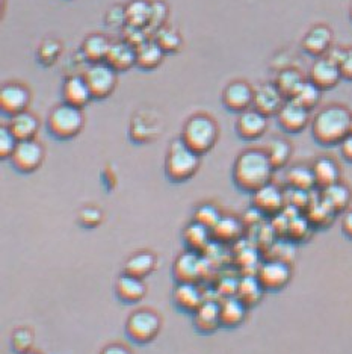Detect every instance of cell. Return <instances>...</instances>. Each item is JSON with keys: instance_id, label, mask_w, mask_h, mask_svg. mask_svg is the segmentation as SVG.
I'll use <instances>...</instances> for the list:
<instances>
[{"instance_id": "obj_1", "label": "cell", "mask_w": 352, "mask_h": 354, "mask_svg": "<svg viewBox=\"0 0 352 354\" xmlns=\"http://www.w3.org/2000/svg\"><path fill=\"white\" fill-rule=\"evenodd\" d=\"M274 167L266 155V150L248 149L235 160L233 180L236 187L244 192H255L271 183Z\"/></svg>"}, {"instance_id": "obj_2", "label": "cell", "mask_w": 352, "mask_h": 354, "mask_svg": "<svg viewBox=\"0 0 352 354\" xmlns=\"http://www.w3.org/2000/svg\"><path fill=\"white\" fill-rule=\"evenodd\" d=\"M352 114L340 104H330L321 109L311 122V135L325 147L339 146L351 131Z\"/></svg>"}, {"instance_id": "obj_3", "label": "cell", "mask_w": 352, "mask_h": 354, "mask_svg": "<svg viewBox=\"0 0 352 354\" xmlns=\"http://www.w3.org/2000/svg\"><path fill=\"white\" fill-rule=\"evenodd\" d=\"M218 123L209 115L197 114L192 115L183 126L180 138L190 150L202 156L213 149L218 141Z\"/></svg>"}, {"instance_id": "obj_4", "label": "cell", "mask_w": 352, "mask_h": 354, "mask_svg": "<svg viewBox=\"0 0 352 354\" xmlns=\"http://www.w3.org/2000/svg\"><path fill=\"white\" fill-rule=\"evenodd\" d=\"M199 168V155L190 150L182 138L171 141L165 158V174L174 183L189 180Z\"/></svg>"}, {"instance_id": "obj_5", "label": "cell", "mask_w": 352, "mask_h": 354, "mask_svg": "<svg viewBox=\"0 0 352 354\" xmlns=\"http://www.w3.org/2000/svg\"><path fill=\"white\" fill-rule=\"evenodd\" d=\"M162 328V317L150 308L133 310L126 321L124 332L127 339L136 345H147L153 342Z\"/></svg>"}, {"instance_id": "obj_6", "label": "cell", "mask_w": 352, "mask_h": 354, "mask_svg": "<svg viewBox=\"0 0 352 354\" xmlns=\"http://www.w3.org/2000/svg\"><path fill=\"white\" fill-rule=\"evenodd\" d=\"M85 117L82 109L62 103L50 111L47 117V131L56 140L67 141L82 132Z\"/></svg>"}, {"instance_id": "obj_7", "label": "cell", "mask_w": 352, "mask_h": 354, "mask_svg": "<svg viewBox=\"0 0 352 354\" xmlns=\"http://www.w3.org/2000/svg\"><path fill=\"white\" fill-rule=\"evenodd\" d=\"M94 99H106L117 86V71L106 62L91 64L84 75Z\"/></svg>"}, {"instance_id": "obj_8", "label": "cell", "mask_w": 352, "mask_h": 354, "mask_svg": "<svg viewBox=\"0 0 352 354\" xmlns=\"http://www.w3.org/2000/svg\"><path fill=\"white\" fill-rule=\"evenodd\" d=\"M255 276L265 291H282L292 279V267L283 259H269L260 265Z\"/></svg>"}, {"instance_id": "obj_9", "label": "cell", "mask_w": 352, "mask_h": 354, "mask_svg": "<svg viewBox=\"0 0 352 354\" xmlns=\"http://www.w3.org/2000/svg\"><path fill=\"white\" fill-rule=\"evenodd\" d=\"M44 155V147L37 140L19 141L10 160L19 173L29 174L37 171L41 167Z\"/></svg>"}, {"instance_id": "obj_10", "label": "cell", "mask_w": 352, "mask_h": 354, "mask_svg": "<svg viewBox=\"0 0 352 354\" xmlns=\"http://www.w3.org/2000/svg\"><path fill=\"white\" fill-rule=\"evenodd\" d=\"M206 261L195 252H185L175 259L173 274L177 283H199L204 277Z\"/></svg>"}, {"instance_id": "obj_11", "label": "cell", "mask_w": 352, "mask_h": 354, "mask_svg": "<svg viewBox=\"0 0 352 354\" xmlns=\"http://www.w3.org/2000/svg\"><path fill=\"white\" fill-rule=\"evenodd\" d=\"M342 79L339 64H335L333 59L324 56V58L316 59L311 64L309 71V80L316 85L321 91L333 90L339 85Z\"/></svg>"}, {"instance_id": "obj_12", "label": "cell", "mask_w": 352, "mask_h": 354, "mask_svg": "<svg viewBox=\"0 0 352 354\" xmlns=\"http://www.w3.org/2000/svg\"><path fill=\"white\" fill-rule=\"evenodd\" d=\"M253 207L265 216H275L284 211L286 196L277 185L268 183L253 192Z\"/></svg>"}, {"instance_id": "obj_13", "label": "cell", "mask_w": 352, "mask_h": 354, "mask_svg": "<svg viewBox=\"0 0 352 354\" xmlns=\"http://www.w3.org/2000/svg\"><path fill=\"white\" fill-rule=\"evenodd\" d=\"M277 122L283 131L300 133L310 123V111L302 108L295 100H286L277 114Z\"/></svg>"}, {"instance_id": "obj_14", "label": "cell", "mask_w": 352, "mask_h": 354, "mask_svg": "<svg viewBox=\"0 0 352 354\" xmlns=\"http://www.w3.org/2000/svg\"><path fill=\"white\" fill-rule=\"evenodd\" d=\"M30 103V91L21 84H6L0 90V108L6 115L14 117L25 112Z\"/></svg>"}, {"instance_id": "obj_15", "label": "cell", "mask_w": 352, "mask_h": 354, "mask_svg": "<svg viewBox=\"0 0 352 354\" xmlns=\"http://www.w3.org/2000/svg\"><path fill=\"white\" fill-rule=\"evenodd\" d=\"M254 100V90L244 80H235L228 84L222 91V103L231 112H241L250 109Z\"/></svg>"}, {"instance_id": "obj_16", "label": "cell", "mask_w": 352, "mask_h": 354, "mask_svg": "<svg viewBox=\"0 0 352 354\" xmlns=\"http://www.w3.org/2000/svg\"><path fill=\"white\" fill-rule=\"evenodd\" d=\"M268 129V117L257 109L250 108L241 112L236 122V132L245 141L259 140Z\"/></svg>"}, {"instance_id": "obj_17", "label": "cell", "mask_w": 352, "mask_h": 354, "mask_svg": "<svg viewBox=\"0 0 352 354\" xmlns=\"http://www.w3.org/2000/svg\"><path fill=\"white\" fill-rule=\"evenodd\" d=\"M192 326L199 335H212L221 326L219 301L206 300L199 308L192 313Z\"/></svg>"}, {"instance_id": "obj_18", "label": "cell", "mask_w": 352, "mask_h": 354, "mask_svg": "<svg viewBox=\"0 0 352 354\" xmlns=\"http://www.w3.org/2000/svg\"><path fill=\"white\" fill-rule=\"evenodd\" d=\"M284 102L286 99L283 97V94L280 93L275 84H262L254 90L253 106L266 117L277 115Z\"/></svg>"}, {"instance_id": "obj_19", "label": "cell", "mask_w": 352, "mask_h": 354, "mask_svg": "<svg viewBox=\"0 0 352 354\" xmlns=\"http://www.w3.org/2000/svg\"><path fill=\"white\" fill-rule=\"evenodd\" d=\"M62 97L63 103L79 109H84L94 99L85 77L77 75L66 79V82L62 85Z\"/></svg>"}, {"instance_id": "obj_20", "label": "cell", "mask_w": 352, "mask_h": 354, "mask_svg": "<svg viewBox=\"0 0 352 354\" xmlns=\"http://www.w3.org/2000/svg\"><path fill=\"white\" fill-rule=\"evenodd\" d=\"M173 300L179 310L192 315L206 301L198 283H177L173 291Z\"/></svg>"}, {"instance_id": "obj_21", "label": "cell", "mask_w": 352, "mask_h": 354, "mask_svg": "<svg viewBox=\"0 0 352 354\" xmlns=\"http://www.w3.org/2000/svg\"><path fill=\"white\" fill-rule=\"evenodd\" d=\"M333 44V32L325 25H316L304 35L302 50L311 56H322L328 53Z\"/></svg>"}, {"instance_id": "obj_22", "label": "cell", "mask_w": 352, "mask_h": 354, "mask_svg": "<svg viewBox=\"0 0 352 354\" xmlns=\"http://www.w3.org/2000/svg\"><path fill=\"white\" fill-rule=\"evenodd\" d=\"M146 294L147 285L144 283V279L124 274V272L117 279L115 295L119 301L126 304H136L146 297Z\"/></svg>"}, {"instance_id": "obj_23", "label": "cell", "mask_w": 352, "mask_h": 354, "mask_svg": "<svg viewBox=\"0 0 352 354\" xmlns=\"http://www.w3.org/2000/svg\"><path fill=\"white\" fill-rule=\"evenodd\" d=\"M248 308L237 299L236 295H227L219 301L221 326L226 328H236L241 326L246 318Z\"/></svg>"}, {"instance_id": "obj_24", "label": "cell", "mask_w": 352, "mask_h": 354, "mask_svg": "<svg viewBox=\"0 0 352 354\" xmlns=\"http://www.w3.org/2000/svg\"><path fill=\"white\" fill-rule=\"evenodd\" d=\"M157 267V257L153 252L142 250L132 254L123 265V272L138 279H146Z\"/></svg>"}, {"instance_id": "obj_25", "label": "cell", "mask_w": 352, "mask_h": 354, "mask_svg": "<svg viewBox=\"0 0 352 354\" xmlns=\"http://www.w3.org/2000/svg\"><path fill=\"white\" fill-rule=\"evenodd\" d=\"M311 170H313L316 187L319 189H324L333 183L340 182V167L330 156L317 158L313 165H311Z\"/></svg>"}, {"instance_id": "obj_26", "label": "cell", "mask_w": 352, "mask_h": 354, "mask_svg": "<svg viewBox=\"0 0 352 354\" xmlns=\"http://www.w3.org/2000/svg\"><path fill=\"white\" fill-rule=\"evenodd\" d=\"M105 62L115 71L129 70L136 66V49L126 41L112 43Z\"/></svg>"}, {"instance_id": "obj_27", "label": "cell", "mask_w": 352, "mask_h": 354, "mask_svg": "<svg viewBox=\"0 0 352 354\" xmlns=\"http://www.w3.org/2000/svg\"><path fill=\"white\" fill-rule=\"evenodd\" d=\"M244 221L233 215H222L217 226L212 229V239L219 244L235 243L242 236Z\"/></svg>"}, {"instance_id": "obj_28", "label": "cell", "mask_w": 352, "mask_h": 354, "mask_svg": "<svg viewBox=\"0 0 352 354\" xmlns=\"http://www.w3.org/2000/svg\"><path fill=\"white\" fill-rule=\"evenodd\" d=\"M266 291L260 285L257 276L246 274L242 279H239V281L236 283V294L235 295L246 306L248 309H250L260 303V300L263 299V294Z\"/></svg>"}, {"instance_id": "obj_29", "label": "cell", "mask_w": 352, "mask_h": 354, "mask_svg": "<svg viewBox=\"0 0 352 354\" xmlns=\"http://www.w3.org/2000/svg\"><path fill=\"white\" fill-rule=\"evenodd\" d=\"M319 197H321L322 202L330 206L335 214H340V212H345L348 209L352 198V192L345 183L338 182L321 189Z\"/></svg>"}, {"instance_id": "obj_30", "label": "cell", "mask_w": 352, "mask_h": 354, "mask_svg": "<svg viewBox=\"0 0 352 354\" xmlns=\"http://www.w3.org/2000/svg\"><path fill=\"white\" fill-rule=\"evenodd\" d=\"M8 127L11 129V132L19 141L35 140V135L39 131V120L32 112L25 111L21 114L11 117Z\"/></svg>"}, {"instance_id": "obj_31", "label": "cell", "mask_w": 352, "mask_h": 354, "mask_svg": "<svg viewBox=\"0 0 352 354\" xmlns=\"http://www.w3.org/2000/svg\"><path fill=\"white\" fill-rule=\"evenodd\" d=\"M274 84L280 90V93L283 94V97L286 100H292L301 90V86L306 84V79H304L300 70L293 67H287V68H283L277 75Z\"/></svg>"}, {"instance_id": "obj_32", "label": "cell", "mask_w": 352, "mask_h": 354, "mask_svg": "<svg viewBox=\"0 0 352 354\" xmlns=\"http://www.w3.org/2000/svg\"><path fill=\"white\" fill-rule=\"evenodd\" d=\"M182 236L188 250L199 253L209 245L212 239V230L197 221H190L185 230H183Z\"/></svg>"}, {"instance_id": "obj_33", "label": "cell", "mask_w": 352, "mask_h": 354, "mask_svg": "<svg viewBox=\"0 0 352 354\" xmlns=\"http://www.w3.org/2000/svg\"><path fill=\"white\" fill-rule=\"evenodd\" d=\"M110 41L100 34H92L90 37H86L82 43V53L85 56L86 61H90L91 64H97V62H105L108 52L110 49Z\"/></svg>"}, {"instance_id": "obj_34", "label": "cell", "mask_w": 352, "mask_h": 354, "mask_svg": "<svg viewBox=\"0 0 352 354\" xmlns=\"http://www.w3.org/2000/svg\"><path fill=\"white\" fill-rule=\"evenodd\" d=\"M165 58V52L155 39H150L146 44L136 49V66L144 70L156 68L162 64Z\"/></svg>"}, {"instance_id": "obj_35", "label": "cell", "mask_w": 352, "mask_h": 354, "mask_svg": "<svg viewBox=\"0 0 352 354\" xmlns=\"http://www.w3.org/2000/svg\"><path fill=\"white\" fill-rule=\"evenodd\" d=\"M286 182L292 189L311 191L316 187L315 174L311 167L307 165H293L286 173Z\"/></svg>"}, {"instance_id": "obj_36", "label": "cell", "mask_w": 352, "mask_h": 354, "mask_svg": "<svg viewBox=\"0 0 352 354\" xmlns=\"http://www.w3.org/2000/svg\"><path fill=\"white\" fill-rule=\"evenodd\" d=\"M306 211H307L306 216L309 218L311 226L319 227V229L330 226L333 220L335 218V215H338L330 206L322 202L321 197L311 200V203L309 205Z\"/></svg>"}, {"instance_id": "obj_37", "label": "cell", "mask_w": 352, "mask_h": 354, "mask_svg": "<svg viewBox=\"0 0 352 354\" xmlns=\"http://www.w3.org/2000/svg\"><path fill=\"white\" fill-rule=\"evenodd\" d=\"M151 3L147 0H132L126 6V25L135 28H147L150 21Z\"/></svg>"}, {"instance_id": "obj_38", "label": "cell", "mask_w": 352, "mask_h": 354, "mask_svg": "<svg viewBox=\"0 0 352 354\" xmlns=\"http://www.w3.org/2000/svg\"><path fill=\"white\" fill-rule=\"evenodd\" d=\"M266 155L271 160L272 167H274V170H280V168L286 167V164L289 162V159L292 156L291 142L284 138L271 140L266 147Z\"/></svg>"}, {"instance_id": "obj_39", "label": "cell", "mask_w": 352, "mask_h": 354, "mask_svg": "<svg viewBox=\"0 0 352 354\" xmlns=\"http://www.w3.org/2000/svg\"><path fill=\"white\" fill-rule=\"evenodd\" d=\"M321 94H322V91L319 90L316 85L311 84L310 80H306V84L301 86V90L298 91V94L295 95L292 100H295L298 104H301L302 108L311 111V109H315L317 106L319 102H321V97H322Z\"/></svg>"}, {"instance_id": "obj_40", "label": "cell", "mask_w": 352, "mask_h": 354, "mask_svg": "<svg viewBox=\"0 0 352 354\" xmlns=\"http://www.w3.org/2000/svg\"><path fill=\"white\" fill-rule=\"evenodd\" d=\"M11 350L15 354H25L32 350L34 345V332L28 327H19L15 328L10 337Z\"/></svg>"}, {"instance_id": "obj_41", "label": "cell", "mask_w": 352, "mask_h": 354, "mask_svg": "<svg viewBox=\"0 0 352 354\" xmlns=\"http://www.w3.org/2000/svg\"><path fill=\"white\" fill-rule=\"evenodd\" d=\"M155 41L162 47L165 53H174L180 49L182 46V37L179 32H175L170 28H161L155 32Z\"/></svg>"}, {"instance_id": "obj_42", "label": "cell", "mask_w": 352, "mask_h": 354, "mask_svg": "<svg viewBox=\"0 0 352 354\" xmlns=\"http://www.w3.org/2000/svg\"><path fill=\"white\" fill-rule=\"evenodd\" d=\"M221 216H222V214L219 212V209L217 206L206 203V205H202L195 209L194 221L203 224V226L209 227L212 230L215 226H217V223L221 220Z\"/></svg>"}, {"instance_id": "obj_43", "label": "cell", "mask_w": 352, "mask_h": 354, "mask_svg": "<svg viewBox=\"0 0 352 354\" xmlns=\"http://www.w3.org/2000/svg\"><path fill=\"white\" fill-rule=\"evenodd\" d=\"M313 229L306 215H293L289 220V227H287V235L292 241H304V236L309 235V232Z\"/></svg>"}, {"instance_id": "obj_44", "label": "cell", "mask_w": 352, "mask_h": 354, "mask_svg": "<svg viewBox=\"0 0 352 354\" xmlns=\"http://www.w3.org/2000/svg\"><path fill=\"white\" fill-rule=\"evenodd\" d=\"M123 35H124V41L127 44H130L135 49H138L142 44H146L147 41H150L151 32L147 28H135V26H129L126 25L123 28Z\"/></svg>"}, {"instance_id": "obj_45", "label": "cell", "mask_w": 352, "mask_h": 354, "mask_svg": "<svg viewBox=\"0 0 352 354\" xmlns=\"http://www.w3.org/2000/svg\"><path fill=\"white\" fill-rule=\"evenodd\" d=\"M62 47L59 41H56V39H46L38 49V59L39 62H43L44 66H52V64L58 59Z\"/></svg>"}, {"instance_id": "obj_46", "label": "cell", "mask_w": 352, "mask_h": 354, "mask_svg": "<svg viewBox=\"0 0 352 354\" xmlns=\"http://www.w3.org/2000/svg\"><path fill=\"white\" fill-rule=\"evenodd\" d=\"M168 15V8L161 0H156V2H151V12H150V21L147 29L155 35V32L164 28V23Z\"/></svg>"}, {"instance_id": "obj_47", "label": "cell", "mask_w": 352, "mask_h": 354, "mask_svg": "<svg viewBox=\"0 0 352 354\" xmlns=\"http://www.w3.org/2000/svg\"><path fill=\"white\" fill-rule=\"evenodd\" d=\"M17 144H19V140L15 138L10 127L8 126L0 127V158L3 160L11 159L15 147H17Z\"/></svg>"}, {"instance_id": "obj_48", "label": "cell", "mask_w": 352, "mask_h": 354, "mask_svg": "<svg viewBox=\"0 0 352 354\" xmlns=\"http://www.w3.org/2000/svg\"><path fill=\"white\" fill-rule=\"evenodd\" d=\"M79 218H81V224H84L85 227H95L101 221V212L97 207H84L79 214Z\"/></svg>"}, {"instance_id": "obj_49", "label": "cell", "mask_w": 352, "mask_h": 354, "mask_svg": "<svg viewBox=\"0 0 352 354\" xmlns=\"http://www.w3.org/2000/svg\"><path fill=\"white\" fill-rule=\"evenodd\" d=\"M106 23L109 26H126V8L112 6L106 14Z\"/></svg>"}, {"instance_id": "obj_50", "label": "cell", "mask_w": 352, "mask_h": 354, "mask_svg": "<svg viewBox=\"0 0 352 354\" xmlns=\"http://www.w3.org/2000/svg\"><path fill=\"white\" fill-rule=\"evenodd\" d=\"M339 67H340L342 79L352 80V47H351V49H345L343 58L339 62Z\"/></svg>"}, {"instance_id": "obj_51", "label": "cell", "mask_w": 352, "mask_h": 354, "mask_svg": "<svg viewBox=\"0 0 352 354\" xmlns=\"http://www.w3.org/2000/svg\"><path fill=\"white\" fill-rule=\"evenodd\" d=\"M100 354H133V351L124 344L112 342V344H108L106 347H103Z\"/></svg>"}, {"instance_id": "obj_52", "label": "cell", "mask_w": 352, "mask_h": 354, "mask_svg": "<svg viewBox=\"0 0 352 354\" xmlns=\"http://www.w3.org/2000/svg\"><path fill=\"white\" fill-rule=\"evenodd\" d=\"M340 224H342L343 235H345L349 239H352V209H349V211H345V214H343V216H342Z\"/></svg>"}, {"instance_id": "obj_53", "label": "cell", "mask_w": 352, "mask_h": 354, "mask_svg": "<svg viewBox=\"0 0 352 354\" xmlns=\"http://www.w3.org/2000/svg\"><path fill=\"white\" fill-rule=\"evenodd\" d=\"M339 147H340L343 159H346L348 162H352V135L351 133L339 144Z\"/></svg>"}, {"instance_id": "obj_54", "label": "cell", "mask_w": 352, "mask_h": 354, "mask_svg": "<svg viewBox=\"0 0 352 354\" xmlns=\"http://www.w3.org/2000/svg\"><path fill=\"white\" fill-rule=\"evenodd\" d=\"M25 354H39L38 351H34V350H30V351H28V353H25Z\"/></svg>"}, {"instance_id": "obj_55", "label": "cell", "mask_w": 352, "mask_h": 354, "mask_svg": "<svg viewBox=\"0 0 352 354\" xmlns=\"http://www.w3.org/2000/svg\"><path fill=\"white\" fill-rule=\"evenodd\" d=\"M349 17H351V20H352V5H351V10H349Z\"/></svg>"}, {"instance_id": "obj_56", "label": "cell", "mask_w": 352, "mask_h": 354, "mask_svg": "<svg viewBox=\"0 0 352 354\" xmlns=\"http://www.w3.org/2000/svg\"><path fill=\"white\" fill-rule=\"evenodd\" d=\"M349 133L352 135V118H351V131H349Z\"/></svg>"}]
</instances>
